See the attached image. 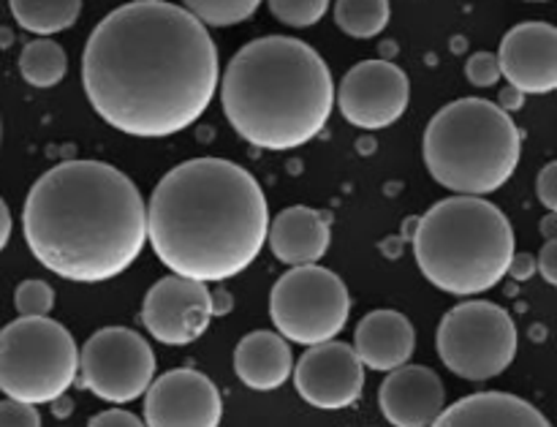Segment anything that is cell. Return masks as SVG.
Masks as SVG:
<instances>
[{
	"label": "cell",
	"mask_w": 557,
	"mask_h": 427,
	"mask_svg": "<svg viewBox=\"0 0 557 427\" xmlns=\"http://www.w3.org/2000/svg\"><path fill=\"white\" fill-rule=\"evenodd\" d=\"M221 82L210 30L183 5L134 0L103 16L87 38L82 85L98 118L139 139L190 129Z\"/></svg>",
	"instance_id": "obj_1"
},
{
	"label": "cell",
	"mask_w": 557,
	"mask_h": 427,
	"mask_svg": "<svg viewBox=\"0 0 557 427\" xmlns=\"http://www.w3.org/2000/svg\"><path fill=\"white\" fill-rule=\"evenodd\" d=\"M30 254L63 281L123 276L147 243V210L128 174L103 161H63L33 183L22 210Z\"/></svg>",
	"instance_id": "obj_2"
},
{
	"label": "cell",
	"mask_w": 557,
	"mask_h": 427,
	"mask_svg": "<svg viewBox=\"0 0 557 427\" xmlns=\"http://www.w3.org/2000/svg\"><path fill=\"white\" fill-rule=\"evenodd\" d=\"M270 229V207L253 174L226 158H190L158 180L147 207V240L180 278L221 283L248 270Z\"/></svg>",
	"instance_id": "obj_3"
},
{
	"label": "cell",
	"mask_w": 557,
	"mask_h": 427,
	"mask_svg": "<svg viewBox=\"0 0 557 427\" xmlns=\"http://www.w3.org/2000/svg\"><path fill=\"white\" fill-rule=\"evenodd\" d=\"M218 87L232 129L259 150L286 152L308 145L324 131L335 107L330 65L310 44L292 36L245 44Z\"/></svg>",
	"instance_id": "obj_4"
},
{
	"label": "cell",
	"mask_w": 557,
	"mask_h": 427,
	"mask_svg": "<svg viewBox=\"0 0 557 427\" xmlns=\"http://www.w3.org/2000/svg\"><path fill=\"white\" fill-rule=\"evenodd\" d=\"M413 256L435 289L473 297L506 278L515 256V229L493 202L449 196L417 221Z\"/></svg>",
	"instance_id": "obj_5"
},
{
	"label": "cell",
	"mask_w": 557,
	"mask_h": 427,
	"mask_svg": "<svg viewBox=\"0 0 557 427\" xmlns=\"http://www.w3.org/2000/svg\"><path fill=\"white\" fill-rule=\"evenodd\" d=\"M422 156L451 194L484 196L504 188L520 167L522 136L509 112L487 98H460L430 120Z\"/></svg>",
	"instance_id": "obj_6"
},
{
	"label": "cell",
	"mask_w": 557,
	"mask_h": 427,
	"mask_svg": "<svg viewBox=\"0 0 557 427\" xmlns=\"http://www.w3.org/2000/svg\"><path fill=\"white\" fill-rule=\"evenodd\" d=\"M76 368L79 349L60 321L20 316L0 330V392L11 401H60L76 381Z\"/></svg>",
	"instance_id": "obj_7"
},
{
	"label": "cell",
	"mask_w": 557,
	"mask_h": 427,
	"mask_svg": "<svg viewBox=\"0 0 557 427\" xmlns=\"http://www.w3.org/2000/svg\"><path fill=\"white\" fill-rule=\"evenodd\" d=\"M351 314L341 276L319 265L292 267L270 292V319L277 335L299 346L335 341Z\"/></svg>",
	"instance_id": "obj_8"
},
{
	"label": "cell",
	"mask_w": 557,
	"mask_h": 427,
	"mask_svg": "<svg viewBox=\"0 0 557 427\" xmlns=\"http://www.w3.org/2000/svg\"><path fill=\"white\" fill-rule=\"evenodd\" d=\"M441 363L468 381L504 374L517 357V325L500 305L471 300L451 308L438 327Z\"/></svg>",
	"instance_id": "obj_9"
},
{
	"label": "cell",
	"mask_w": 557,
	"mask_h": 427,
	"mask_svg": "<svg viewBox=\"0 0 557 427\" xmlns=\"http://www.w3.org/2000/svg\"><path fill=\"white\" fill-rule=\"evenodd\" d=\"M82 387L101 401L123 406L147 392L156 379V354L150 343L128 327H103L92 332L79 352Z\"/></svg>",
	"instance_id": "obj_10"
},
{
	"label": "cell",
	"mask_w": 557,
	"mask_h": 427,
	"mask_svg": "<svg viewBox=\"0 0 557 427\" xmlns=\"http://www.w3.org/2000/svg\"><path fill=\"white\" fill-rule=\"evenodd\" d=\"M411 101V82L400 65L389 60L357 63L341 82L337 103L343 118L364 131L389 129L406 114Z\"/></svg>",
	"instance_id": "obj_11"
},
{
	"label": "cell",
	"mask_w": 557,
	"mask_h": 427,
	"mask_svg": "<svg viewBox=\"0 0 557 427\" xmlns=\"http://www.w3.org/2000/svg\"><path fill=\"white\" fill-rule=\"evenodd\" d=\"M141 321L158 343L188 346L205 335L212 321L210 289L180 276L161 278L145 294Z\"/></svg>",
	"instance_id": "obj_12"
},
{
	"label": "cell",
	"mask_w": 557,
	"mask_h": 427,
	"mask_svg": "<svg viewBox=\"0 0 557 427\" xmlns=\"http://www.w3.org/2000/svg\"><path fill=\"white\" fill-rule=\"evenodd\" d=\"M292 374L299 398L324 412L354 406L364 390V365L357 352L341 341L308 346Z\"/></svg>",
	"instance_id": "obj_13"
},
{
	"label": "cell",
	"mask_w": 557,
	"mask_h": 427,
	"mask_svg": "<svg viewBox=\"0 0 557 427\" xmlns=\"http://www.w3.org/2000/svg\"><path fill=\"white\" fill-rule=\"evenodd\" d=\"M221 417V392L199 370H169L147 387L145 427H218Z\"/></svg>",
	"instance_id": "obj_14"
},
{
	"label": "cell",
	"mask_w": 557,
	"mask_h": 427,
	"mask_svg": "<svg viewBox=\"0 0 557 427\" xmlns=\"http://www.w3.org/2000/svg\"><path fill=\"white\" fill-rule=\"evenodd\" d=\"M500 76L525 96H547L557 87V30L549 22H522L500 41Z\"/></svg>",
	"instance_id": "obj_15"
},
{
	"label": "cell",
	"mask_w": 557,
	"mask_h": 427,
	"mask_svg": "<svg viewBox=\"0 0 557 427\" xmlns=\"http://www.w3.org/2000/svg\"><path fill=\"white\" fill-rule=\"evenodd\" d=\"M444 381L424 365H400L389 370L379 390L381 414L395 427H430L444 412Z\"/></svg>",
	"instance_id": "obj_16"
},
{
	"label": "cell",
	"mask_w": 557,
	"mask_h": 427,
	"mask_svg": "<svg viewBox=\"0 0 557 427\" xmlns=\"http://www.w3.org/2000/svg\"><path fill=\"white\" fill-rule=\"evenodd\" d=\"M413 346H417V332L406 316L397 310H373L357 325L351 349L364 368L389 374L400 365H408Z\"/></svg>",
	"instance_id": "obj_17"
},
{
	"label": "cell",
	"mask_w": 557,
	"mask_h": 427,
	"mask_svg": "<svg viewBox=\"0 0 557 427\" xmlns=\"http://www.w3.org/2000/svg\"><path fill=\"white\" fill-rule=\"evenodd\" d=\"M267 240L275 259H281L283 265H315L330 248V218L313 207H286L270 223Z\"/></svg>",
	"instance_id": "obj_18"
},
{
	"label": "cell",
	"mask_w": 557,
	"mask_h": 427,
	"mask_svg": "<svg viewBox=\"0 0 557 427\" xmlns=\"http://www.w3.org/2000/svg\"><path fill=\"white\" fill-rule=\"evenodd\" d=\"M430 427H553L533 403L509 392H476L451 403Z\"/></svg>",
	"instance_id": "obj_19"
},
{
	"label": "cell",
	"mask_w": 557,
	"mask_h": 427,
	"mask_svg": "<svg viewBox=\"0 0 557 427\" xmlns=\"http://www.w3.org/2000/svg\"><path fill=\"white\" fill-rule=\"evenodd\" d=\"M234 370L239 381L256 392L281 390L294 370V354L286 338L270 330L245 335L234 349Z\"/></svg>",
	"instance_id": "obj_20"
},
{
	"label": "cell",
	"mask_w": 557,
	"mask_h": 427,
	"mask_svg": "<svg viewBox=\"0 0 557 427\" xmlns=\"http://www.w3.org/2000/svg\"><path fill=\"white\" fill-rule=\"evenodd\" d=\"M9 9L16 25L38 38H49L79 20L82 0H9Z\"/></svg>",
	"instance_id": "obj_21"
},
{
	"label": "cell",
	"mask_w": 557,
	"mask_h": 427,
	"mask_svg": "<svg viewBox=\"0 0 557 427\" xmlns=\"http://www.w3.org/2000/svg\"><path fill=\"white\" fill-rule=\"evenodd\" d=\"M65 71H69V58L58 41L36 38V41H27L20 52V74L27 85L54 87L63 82Z\"/></svg>",
	"instance_id": "obj_22"
},
{
	"label": "cell",
	"mask_w": 557,
	"mask_h": 427,
	"mask_svg": "<svg viewBox=\"0 0 557 427\" xmlns=\"http://www.w3.org/2000/svg\"><path fill=\"white\" fill-rule=\"evenodd\" d=\"M389 0H335V22L346 36L375 38L389 25Z\"/></svg>",
	"instance_id": "obj_23"
},
{
	"label": "cell",
	"mask_w": 557,
	"mask_h": 427,
	"mask_svg": "<svg viewBox=\"0 0 557 427\" xmlns=\"http://www.w3.org/2000/svg\"><path fill=\"white\" fill-rule=\"evenodd\" d=\"M261 0H183V9L194 14L201 25L228 27L250 20Z\"/></svg>",
	"instance_id": "obj_24"
},
{
	"label": "cell",
	"mask_w": 557,
	"mask_h": 427,
	"mask_svg": "<svg viewBox=\"0 0 557 427\" xmlns=\"http://www.w3.org/2000/svg\"><path fill=\"white\" fill-rule=\"evenodd\" d=\"M275 20L288 27H310L326 14L330 0H267Z\"/></svg>",
	"instance_id": "obj_25"
},
{
	"label": "cell",
	"mask_w": 557,
	"mask_h": 427,
	"mask_svg": "<svg viewBox=\"0 0 557 427\" xmlns=\"http://www.w3.org/2000/svg\"><path fill=\"white\" fill-rule=\"evenodd\" d=\"M14 303L20 316L25 319H38V316H49L54 305V289L47 281H38V278H27L16 286Z\"/></svg>",
	"instance_id": "obj_26"
},
{
	"label": "cell",
	"mask_w": 557,
	"mask_h": 427,
	"mask_svg": "<svg viewBox=\"0 0 557 427\" xmlns=\"http://www.w3.org/2000/svg\"><path fill=\"white\" fill-rule=\"evenodd\" d=\"M466 76L471 85L476 87H493L498 85L500 80V65H498V54L493 52H476L468 58L466 63Z\"/></svg>",
	"instance_id": "obj_27"
},
{
	"label": "cell",
	"mask_w": 557,
	"mask_h": 427,
	"mask_svg": "<svg viewBox=\"0 0 557 427\" xmlns=\"http://www.w3.org/2000/svg\"><path fill=\"white\" fill-rule=\"evenodd\" d=\"M0 427H41L36 406L20 401H0Z\"/></svg>",
	"instance_id": "obj_28"
},
{
	"label": "cell",
	"mask_w": 557,
	"mask_h": 427,
	"mask_svg": "<svg viewBox=\"0 0 557 427\" xmlns=\"http://www.w3.org/2000/svg\"><path fill=\"white\" fill-rule=\"evenodd\" d=\"M536 194H539V202H542L549 212L557 210V163L555 161H549L547 167L542 169V174H539Z\"/></svg>",
	"instance_id": "obj_29"
},
{
	"label": "cell",
	"mask_w": 557,
	"mask_h": 427,
	"mask_svg": "<svg viewBox=\"0 0 557 427\" xmlns=\"http://www.w3.org/2000/svg\"><path fill=\"white\" fill-rule=\"evenodd\" d=\"M87 427H145V423L136 414L123 412V408H109V412L96 414Z\"/></svg>",
	"instance_id": "obj_30"
},
{
	"label": "cell",
	"mask_w": 557,
	"mask_h": 427,
	"mask_svg": "<svg viewBox=\"0 0 557 427\" xmlns=\"http://www.w3.org/2000/svg\"><path fill=\"white\" fill-rule=\"evenodd\" d=\"M536 270L542 272V278L549 283V286H555L557 283V240L555 237H549L547 243H544V248L539 251Z\"/></svg>",
	"instance_id": "obj_31"
},
{
	"label": "cell",
	"mask_w": 557,
	"mask_h": 427,
	"mask_svg": "<svg viewBox=\"0 0 557 427\" xmlns=\"http://www.w3.org/2000/svg\"><path fill=\"white\" fill-rule=\"evenodd\" d=\"M506 276H511L515 281H531L533 276H536V259H533L531 254H515L511 256V265H509V272Z\"/></svg>",
	"instance_id": "obj_32"
},
{
	"label": "cell",
	"mask_w": 557,
	"mask_h": 427,
	"mask_svg": "<svg viewBox=\"0 0 557 427\" xmlns=\"http://www.w3.org/2000/svg\"><path fill=\"white\" fill-rule=\"evenodd\" d=\"M498 107L504 109V112H517V109L525 107V93H520L517 87H504L498 96Z\"/></svg>",
	"instance_id": "obj_33"
},
{
	"label": "cell",
	"mask_w": 557,
	"mask_h": 427,
	"mask_svg": "<svg viewBox=\"0 0 557 427\" xmlns=\"http://www.w3.org/2000/svg\"><path fill=\"white\" fill-rule=\"evenodd\" d=\"M232 308H234V297L226 292V289H215V292H210L212 316H226Z\"/></svg>",
	"instance_id": "obj_34"
},
{
	"label": "cell",
	"mask_w": 557,
	"mask_h": 427,
	"mask_svg": "<svg viewBox=\"0 0 557 427\" xmlns=\"http://www.w3.org/2000/svg\"><path fill=\"white\" fill-rule=\"evenodd\" d=\"M9 237H11V212H9V205L0 199V251L9 245Z\"/></svg>",
	"instance_id": "obj_35"
},
{
	"label": "cell",
	"mask_w": 557,
	"mask_h": 427,
	"mask_svg": "<svg viewBox=\"0 0 557 427\" xmlns=\"http://www.w3.org/2000/svg\"><path fill=\"white\" fill-rule=\"evenodd\" d=\"M528 3H547V0H528Z\"/></svg>",
	"instance_id": "obj_36"
},
{
	"label": "cell",
	"mask_w": 557,
	"mask_h": 427,
	"mask_svg": "<svg viewBox=\"0 0 557 427\" xmlns=\"http://www.w3.org/2000/svg\"><path fill=\"white\" fill-rule=\"evenodd\" d=\"M0 136H3V129H0Z\"/></svg>",
	"instance_id": "obj_37"
}]
</instances>
